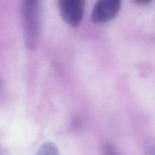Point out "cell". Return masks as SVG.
<instances>
[{"mask_svg": "<svg viewBox=\"0 0 155 155\" xmlns=\"http://www.w3.org/2000/svg\"><path fill=\"white\" fill-rule=\"evenodd\" d=\"M36 155H60L58 148L51 142L45 143L38 150Z\"/></svg>", "mask_w": 155, "mask_h": 155, "instance_id": "cell-4", "label": "cell"}, {"mask_svg": "<svg viewBox=\"0 0 155 155\" xmlns=\"http://www.w3.org/2000/svg\"><path fill=\"white\" fill-rule=\"evenodd\" d=\"M41 0H22L24 42L30 50L34 49L40 33Z\"/></svg>", "mask_w": 155, "mask_h": 155, "instance_id": "cell-1", "label": "cell"}, {"mask_svg": "<svg viewBox=\"0 0 155 155\" xmlns=\"http://www.w3.org/2000/svg\"><path fill=\"white\" fill-rule=\"evenodd\" d=\"M85 4L86 0H58L61 18L72 27L79 25L83 19Z\"/></svg>", "mask_w": 155, "mask_h": 155, "instance_id": "cell-2", "label": "cell"}, {"mask_svg": "<svg viewBox=\"0 0 155 155\" xmlns=\"http://www.w3.org/2000/svg\"><path fill=\"white\" fill-rule=\"evenodd\" d=\"M145 155H155V138H148L144 144Z\"/></svg>", "mask_w": 155, "mask_h": 155, "instance_id": "cell-5", "label": "cell"}, {"mask_svg": "<svg viewBox=\"0 0 155 155\" xmlns=\"http://www.w3.org/2000/svg\"><path fill=\"white\" fill-rule=\"evenodd\" d=\"M135 2L139 5H146L150 4L153 0H134Z\"/></svg>", "mask_w": 155, "mask_h": 155, "instance_id": "cell-7", "label": "cell"}, {"mask_svg": "<svg viewBox=\"0 0 155 155\" xmlns=\"http://www.w3.org/2000/svg\"><path fill=\"white\" fill-rule=\"evenodd\" d=\"M123 0H97L92 12L95 24H104L114 19L120 10Z\"/></svg>", "mask_w": 155, "mask_h": 155, "instance_id": "cell-3", "label": "cell"}, {"mask_svg": "<svg viewBox=\"0 0 155 155\" xmlns=\"http://www.w3.org/2000/svg\"><path fill=\"white\" fill-rule=\"evenodd\" d=\"M104 155H118L114 147L109 143H106L104 146Z\"/></svg>", "mask_w": 155, "mask_h": 155, "instance_id": "cell-6", "label": "cell"}]
</instances>
